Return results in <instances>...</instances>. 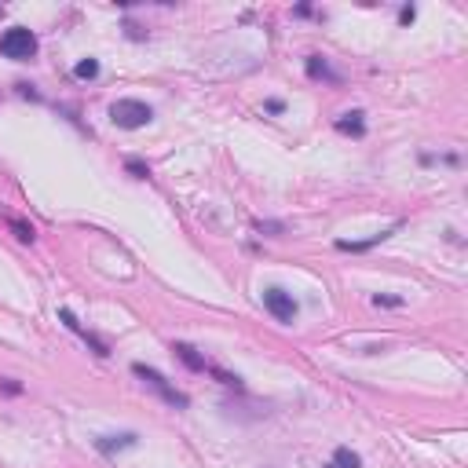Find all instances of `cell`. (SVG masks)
Masks as SVG:
<instances>
[{
    "label": "cell",
    "mask_w": 468,
    "mask_h": 468,
    "mask_svg": "<svg viewBox=\"0 0 468 468\" xmlns=\"http://www.w3.org/2000/svg\"><path fill=\"white\" fill-rule=\"evenodd\" d=\"M110 121L118 128H128V132H136V128H146L154 121V110L146 106L143 99H118L110 106Z\"/></svg>",
    "instance_id": "6da1fadb"
},
{
    "label": "cell",
    "mask_w": 468,
    "mask_h": 468,
    "mask_svg": "<svg viewBox=\"0 0 468 468\" xmlns=\"http://www.w3.org/2000/svg\"><path fill=\"white\" fill-rule=\"evenodd\" d=\"M0 55H4V59H15V63H30L37 55V37L26 26H11L4 37H0Z\"/></svg>",
    "instance_id": "7a4b0ae2"
},
{
    "label": "cell",
    "mask_w": 468,
    "mask_h": 468,
    "mask_svg": "<svg viewBox=\"0 0 468 468\" xmlns=\"http://www.w3.org/2000/svg\"><path fill=\"white\" fill-rule=\"evenodd\" d=\"M132 373H136V377L146 384V388H154L158 391V396L168 403V406H176V410H186V406H191V399H186L183 396V391H176L172 384H168L165 377H161V373L154 369V366H143V362H132Z\"/></svg>",
    "instance_id": "3957f363"
},
{
    "label": "cell",
    "mask_w": 468,
    "mask_h": 468,
    "mask_svg": "<svg viewBox=\"0 0 468 468\" xmlns=\"http://www.w3.org/2000/svg\"><path fill=\"white\" fill-rule=\"evenodd\" d=\"M264 308L278 318V322H293V318L301 315V308H296V301H293V293L278 289V286L264 289Z\"/></svg>",
    "instance_id": "277c9868"
},
{
    "label": "cell",
    "mask_w": 468,
    "mask_h": 468,
    "mask_svg": "<svg viewBox=\"0 0 468 468\" xmlns=\"http://www.w3.org/2000/svg\"><path fill=\"white\" fill-rule=\"evenodd\" d=\"M59 318H63V322H66V329H73V333H77V336H81V341H84V344H88L91 351H96V355H99V359H106V355H110V344L103 341V336H96V333H88V329H84V326L77 322V318H73V311H66V308H63V311H59Z\"/></svg>",
    "instance_id": "5b68a950"
},
{
    "label": "cell",
    "mask_w": 468,
    "mask_h": 468,
    "mask_svg": "<svg viewBox=\"0 0 468 468\" xmlns=\"http://www.w3.org/2000/svg\"><path fill=\"white\" fill-rule=\"evenodd\" d=\"M136 443H139L136 432H121V436H103V439H96L99 454H106V457H114V454H121V450H132Z\"/></svg>",
    "instance_id": "8992f818"
},
{
    "label": "cell",
    "mask_w": 468,
    "mask_h": 468,
    "mask_svg": "<svg viewBox=\"0 0 468 468\" xmlns=\"http://www.w3.org/2000/svg\"><path fill=\"white\" fill-rule=\"evenodd\" d=\"M336 132H344V136H355V139H362V136H366V121H362V110H351V114H341V118H336Z\"/></svg>",
    "instance_id": "52a82bcc"
},
{
    "label": "cell",
    "mask_w": 468,
    "mask_h": 468,
    "mask_svg": "<svg viewBox=\"0 0 468 468\" xmlns=\"http://www.w3.org/2000/svg\"><path fill=\"white\" fill-rule=\"evenodd\" d=\"M172 351H176V359H179L183 366H191L194 373H205V369H209V362H205L191 344H172Z\"/></svg>",
    "instance_id": "ba28073f"
},
{
    "label": "cell",
    "mask_w": 468,
    "mask_h": 468,
    "mask_svg": "<svg viewBox=\"0 0 468 468\" xmlns=\"http://www.w3.org/2000/svg\"><path fill=\"white\" fill-rule=\"evenodd\" d=\"M396 227H399V223H396ZM396 227H388V231H381V234H373L369 241H336V249H344V253H366V249L381 246L384 238H391V234H396Z\"/></svg>",
    "instance_id": "9c48e42d"
},
{
    "label": "cell",
    "mask_w": 468,
    "mask_h": 468,
    "mask_svg": "<svg viewBox=\"0 0 468 468\" xmlns=\"http://www.w3.org/2000/svg\"><path fill=\"white\" fill-rule=\"evenodd\" d=\"M308 77H315V81H341V77H336V73L326 66V59H322V55H308Z\"/></svg>",
    "instance_id": "30bf717a"
},
{
    "label": "cell",
    "mask_w": 468,
    "mask_h": 468,
    "mask_svg": "<svg viewBox=\"0 0 468 468\" xmlns=\"http://www.w3.org/2000/svg\"><path fill=\"white\" fill-rule=\"evenodd\" d=\"M333 468H362V457L348 450V446H336L333 450Z\"/></svg>",
    "instance_id": "8fae6325"
},
{
    "label": "cell",
    "mask_w": 468,
    "mask_h": 468,
    "mask_svg": "<svg viewBox=\"0 0 468 468\" xmlns=\"http://www.w3.org/2000/svg\"><path fill=\"white\" fill-rule=\"evenodd\" d=\"M73 77H81V81L99 77V63H96V59H81L77 66H73Z\"/></svg>",
    "instance_id": "7c38bea8"
},
{
    "label": "cell",
    "mask_w": 468,
    "mask_h": 468,
    "mask_svg": "<svg viewBox=\"0 0 468 468\" xmlns=\"http://www.w3.org/2000/svg\"><path fill=\"white\" fill-rule=\"evenodd\" d=\"M8 227L15 231V238H18V241H33V238H37V231L30 227V223H23V220H15V216H8Z\"/></svg>",
    "instance_id": "4fadbf2b"
},
{
    "label": "cell",
    "mask_w": 468,
    "mask_h": 468,
    "mask_svg": "<svg viewBox=\"0 0 468 468\" xmlns=\"http://www.w3.org/2000/svg\"><path fill=\"white\" fill-rule=\"evenodd\" d=\"M125 168H128V172H132L136 179H151V165H143V161H136V158H128Z\"/></svg>",
    "instance_id": "5bb4252c"
},
{
    "label": "cell",
    "mask_w": 468,
    "mask_h": 468,
    "mask_svg": "<svg viewBox=\"0 0 468 468\" xmlns=\"http://www.w3.org/2000/svg\"><path fill=\"white\" fill-rule=\"evenodd\" d=\"M209 373H216L220 384H227V388H241V377H234V373H223V369H216V366H209Z\"/></svg>",
    "instance_id": "9a60e30c"
},
{
    "label": "cell",
    "mask_w": 468,
    "mask_h": 468,
    "mask_svg": "<svg viewBox=\"0 0 468 468\" xmlns=\"http://www.w3.org/2000/svg\"><path fill=\"white\" fill-rule=\"evenodd\" d=\"M256 231H260V234H278V231H282V223H264V220H260Z\"/></svg>",
    "instance_id": "2e32d148"
},
{
    "label": "cell",
    "mask_w": 468,
    "mask_h": 468,
    "mask_svg": "<svg viewBox=\"0 0 468 468\" xmlns=\"http://www.w3.org/2000/svg\"><path fill=\"white\" fill-rule=\"evenodd\" d=\"M373 304H377V308H381V304H384V308H399L403 301H399V296H373Z\"/></svg>",
    "instance_id": "e0dca14e"
},
{
    "label": "cell",
    "mask_w": 468,
    "mask_h": 468,
    "mask_svg": "<svg viewBox=\"0 0 468 468\" xmlns=\"http://www.w3.org/2000/svg\"><path fill=\"white\" fill-rule=\"evenodd\" d=\"M264 110H267V114H282L286 103H282V99H267V103H264Z\"/></svg>",
    "instance_id": "ac0fdd59"
},
{
    "label": "cell",
    "mask_w": 468,
    "mask_h": 468,
    "mask_svg": "<svg viewBox=\"0 0 468 468\" xmlns=\"http://www.w3.org/2000/svg\"><path fill=\"white\" fill-rule=\"evenodd\" d=\"M414 15H417L414 8H403V11H399V23H414Z\"/></svg>",
    "instance_id": "d6986e66"
},
{
    "label": "cell",
    "mask_w": 468,
    "mask_h": 468,
    "mask_svg": "<svg viewBox=\"0 0 468 468\" xmlns=\"http://www.w3.org/2000/svg\"><path fill=\"white\" fill-rule=\"evenodd\" d=\"M4 391H8V396H18V391H23V384H15V381H8V384H4Z\"/></svg>",
    "instance_id": "ffe728a7"
},
{
    "label": "cell",
    "mask_w": 468,
    "mask_h": 468,
    "mask_svg": "<svg viewBox=\"0 0 468 468\" xmlns=\"http://www.w3.org/2000/svg\"><path fill=\"white\" fill-rule=\"evenodd\" d=\"M326 468H333V464H326Z\"/></svg>",
    "instance_id": "44dd1931"
}]
</instances>
